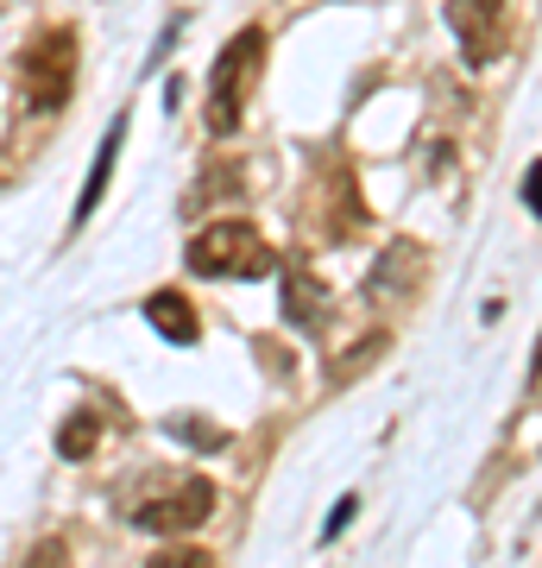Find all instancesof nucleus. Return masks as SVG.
I'll list each match as a JSON object with an SVG mask.
<instances>
[{"mask_svg": "<svg viewBox=\"0 0 542 568\" xmlns=\"http://www.w3.org/2000/svg\"><path fill=\"white\" fill-rule=\"evenodd\" d=\"M183 260H190V272H202V278H265L272 265H278V253L265 246V234L246 215H215V222H202L196 234H190V246H183Z\"/></svg>", "mask_w": 542, "mask_h": 568, "instance_id": "obj_1", "label": "nucleus"}, {"mask_svg": "<svg viewBox=\"0 0 542 568\" xmlns=\"http://www.w3.org/2000/svg\"><path fill=\"white\" fill-rule=\"evenodd\" d=\"M259 63H265L259 26H246V32H234V39L222 44L215 77H208V133H234V126H241V108H246V95H253V82H259Z\"/></svg>", "mask_w": 542, "mask_h": 568, "instance_id": "obj_2", "label": "nucleus"}, {"mask_svg": "<svg viewBox=\"0 0 542 568\" xmlns=\"http://www.w3.org/2000/svg\"><path fill=\"white\" fill-rule=\"evenodd\" d=\"M208 511H215V487L202 474H183V480H158L145 499H133V525L152 537H177V530L208 525Z\"/></svg>", "mask_w": 542, "mask_h": 568, "instance_id": "obj_3", "label": "nucleus"}, {"mask_svg": "<svg viewBox=\"0 0 542 568\" xmlns=\"http://www.w3.org/2000/svg\"><path fill=\"white\" fill-rule=\"evenodd\" d=\"M70 89H76V32L58 26L25 51V102H32V114H58Z\"/></svg>", "mask_w": 542, "mask_h": 568, "instance_id": "obj_4", "label": "nucleus"}, {"mask_svg": "<svg viewBox=\"0 0 542 568\" xmlns=\"http://www.w3.org/2000/svg\"><path fill=\"white\" fill-rule=\"evenodd\" d=\"M499 13H504V0H448V26H454L467 63L492 58V44H499Z\"/></svg>", "mask_w": 542, "mask_h": 568, "instance_id": "obj_5", "label": "nucleus"}, {"mask_svg": "<svg viewBox=\"0 0 542 568\" xmlns=\"http://www.w3.org/2000/svg\"><path fill=\"white\" fill-rule=\"evenodd\" d=\"M321 316H328V284L309 272V265H284V323L303 328V335H316Z\"/></svg>", "mask_w": 542, "mask_h": 568, "instance_id": "obj_6", "label": "nucleus"}, {"mask_svg": "<svg viewBox=\"0 0 542 568\" xmlns=\"http://www.w3.org/2000/svg\"><path fill=\"white\" fill-rule=\"evenodd\" d=\"M145 323L158 328L164 342H177V347H196V342H202L196 304H190L183 291H171V284H164V291H152V297H145Z\"/></svg>", "mask_w": 542, "mask_h": 568, "instance_id": "obj_7", "label": "nucleus"}, {"mask_svg": "<svg viewBox=\"0 0 542 568\" xmlns=\"http://www.w3.org/2000/svg\"><path fill=\"white\" fill-rule=\"evenodd\" d=\"M417 278H422V246L417 241H391L379 253V265H372L366 291H372V297H403V291H417Z\"/></svg>", "mask_w": 542, "mask_h": 568, "instance_id": "obj_8", "label": "nucleus"}, {"mask_svg": "<svg viewBox=\"0 0 542 568\" xmlns=\"http://www.w3.org/2000/svg\"><path fill=\"white\" fill-rule=\"evenodd\" d=\"M121 140H126V114L108 133H101V145H95V164H89V183H82V196H76V227L89 222L101 209V196H108V178H114V159H121Z\"/></svg>", "mask_w": 542, "mask_h": 568, "instance_id": "obj_9", "label": "nucleus"}, {"mask_svg": "<svg viewBox=\"0 0 542 568\" xmlns=\"http://www.w3.org/2000/svg\"><path fill=\"white\" fill-rule=\"evenodd\" d=\"M241 196V178H234V164H208L196 178V190L183 196V215H202L208 203H234Z\"/></svg>", "mask_w": 542, "mask_h": 568, "instance_id": "obj_10", "label": "nucleus"}, {"mask_svg": "<svg viewBox=\"0 0 542 568\" xmlns=\"http://www.w3.org/2000/svg\"><path fill=\"white\" fill-rule=\"evenodd\" d=\"M379 354H385V328H372L366 342H354L347 354H335V361H328V386H347V379H360V373L379 361Z\"/></svg>", "mask_w": 542, "mask_h": 568, "instance_id": "obj_11", "label": "nucleus"}, {"mask_svg": "<svg viewBox=\"0 0 542 568\" xmlns=\"http://www.w3.org/2000/svg\"><path fill=\"white\" fill-rule=\"evenodd\" d=\"M95 443H101V424L89 417V410L63 417V429H58V455H63V462H89V455H95Z\"/></svg>", "mask_w": 542, "mask_h": 568, "instance_id": "obj_12", "label": "nucleus"}, {"mask_svg": "<svg viewBox=\"0 0 542 568\" xmlns=\"http://www.w3.org/2000/svg\"><path fill=\"white\" fill-rule=\"evenodd\" d=\"M164 429H171L177 443H190V448H227V436H222V429H208L202 417H171Z\"/></svg>", "mask_w": 542, "mask_h": 568, "instance_id": "obj_13", "label": "nucleus"}, {"mask_svg": "<svg viewBox=\"0 0 542 568\" xmlns=\"http://www.w3.org/2000/svg\"><path fill=\"white\" fill-rule=\"evenodd\" d=\"M145 568H215V556H208V549H196V544H171V549H158Z\"/></svg>", "mask_w": 542, "mask_h": 568, "instance_id": "obj_14", "label": "nucleus"}, {"mask_svg": "<svg viewBox=\"0 0 542 568\" xmlns=\"http://www.w3.org/2000/svg\"><path fill=\"white\" fill-rule=\"evenodd\" d=\"M20 568H76V562H70V544L44 537V544H32V556H25Z\"/></svg>", "mask_w": 542, "mask_h": 568, "instance_id": "obj_15", "label": "nucleus"}, {"mask_svg": "<svg viewBox=\"0 0 542 568\" xmlns=\"http://www.w3.org/2000/svg\"><path fill=\"white\" fill-rule=\"evenodd\" d=\"M354 511H360V499H354V493H347L341 506L328 511V525H321V537H328V544H335V537H341V530H347V518H354Z\"/></svg>", "mask_w": 542, "mask_h": 568, "instance_id": "obj_16", "label": "nucleus"}, {"mask_svg": "<svg viewBox=\"0 0 542 568\" xmlns=\"http://www.w3.org/2000/svg\"><path fill=\"white\" fill-rule=\"evenodd\" d=\"M523 203L536 209V222H542V159L530 164V178H523Z\"/></svg>", "mask_w": 542, "mask_h": 568, "instance_id": "obj_17", "label": "nucleus"}, {"mask_svg": "<svg viewBox=\"0 0 542 568\" xmlns=\"http://www.w3.org/2000/svg\"><path fill=\"white\" fill-rule=\"evenodd\" d=\"M530 392H542V342H536V354H530Z\"/></svg>", "mask_w": 542, "mask_h": 568, "instance_id": "obj_18", "label": "nucleus"}]
</instances>
